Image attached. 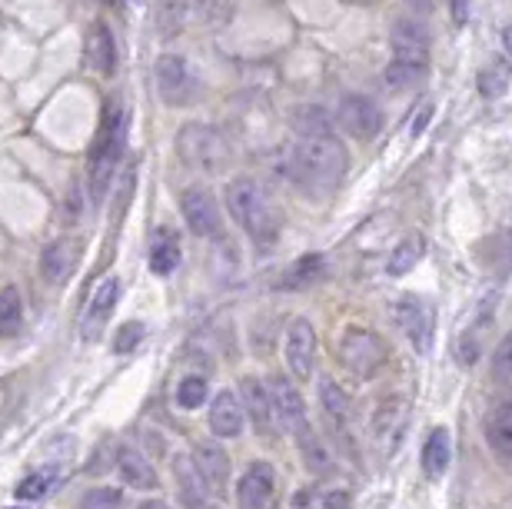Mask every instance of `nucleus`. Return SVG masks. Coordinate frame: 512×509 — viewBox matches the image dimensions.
I'll use <instances>...</instances> for the list:
<instances>
[{"label":"nucleus","instance_id":"obj_1","mask_svg":"<svg viewBox=\"0 0 512 509\" xmlns=\"http://www.w3.org/2000/svg\"><path fill=\"white\" fill-rule=\"evenodd\" d=\"M293 170L306 187L330 190L346 177V170H350V154H346V147L333 134L310 137L293 147Z\"/></svg>","mask_w":512,"mask_h":509},{"label":"nucleus","instance_id":"obj_2","mask_svg":"<svg viewBox=\"0 0 512 509\" xmlns=\"http://www.w3.org/2000/svg\"><path fill=\"white\" fill-rule=\"evenodd\" d=\"M227 210L230 217L250 233L256 243H270L280 233V213H276L273 200L256 180H233L227 187Z\"/></svg>","mask_w":512,"mask_h":509},{"label":"nucleus","instance_id":"obj_3","mask_svg":"<svg viewBox=\"0 0 512 509\" xmlns=\"http://www.w3.org/2000/svg\"><path fill=\"white\" fill-rule=\"evenodd\" d=\"M177 154L190 170L200 173H223L230 167V144L217 127L210 124H187L177 134Z\"/></svg>","mask_w":512,"mask_h":509},{"label":"nucleus","instance_id":"obj_4","mask_svg":"<svg viewBox=\"0 0 512 509\" xmlns=\"http://www.w3.org/2000/svg\"><path fill=\"white\" fill-rule=\"evenodd\" d=\"M124 137H127V114L117 107H110L104 124L97 130L94 154H90V193H94V200L104 197L107 183L114 177L117 160L124 154Z\"/></svg>","mask_w":512,"mask_h":509},{"label":"nucleus","instance_id":"obj_5","mask_svg":"<svg viewBox=\"0 0 512 509\" xmlns=\"http://www.w3.org/2000/svg\"><path fill=\"white\" fill-rule=\"evenodd\" d=\"M340 360L353 376L370 380V376H376L386 366L389 350H386L380 333L363 330V327H350L340 340Z\"/></svg>","mask_w":512,"mask_h":509},{"label":"nucleus","instance_id":"obj_6","mask_svg":"<svg viewBox=\"0 0 512 509\" xmlns=\"http://www.w3.org/2000/svg\"><path fill=\"white\" fill-rule=\"evenodd\" d=\"M393 320L396 327L403 330V337L409 340L416 353H429L433 350V337H436V310L426 297H416V293H403L393 303Z\"/></svg>","mask_w":512,"mask_h":509},{"label":"nucleus","instance_id":"obj_7","mask_svg":"<svg viewBox=\"0 0 512 509\" xmlns=\"http://www.w3.org/2000/svg\"><path fill=\"white\" fill-rule=\"evenodd\" d=\"M183 220L190 223V230L203 240H220L223 237V217L217 207V197L203 187H187L180 197Z\"/></svg>","mask_w":512,"mask_h":509},{"label":"nucleus","instance_id":"obj_8","mask_svg":"<svg viewBox=\"0 0 512 509\" xmlns=\"http://www.w3.org/2000/svg\"><path fill=\"white\" fill-rule=\"evenodd\" d=\"M157 87L170 107H187L190 100H197V77L187 60L177 54H163L157 60Z\"/></svg>","mask_w":512,"mask_h":509},{"label":"nucleus","instance_id":"obj_9","mask_svg":"<svg viewBox=\"0 0 512 509\" xmlns=\"http://www.w3.org/2000/svg\"><path fill=\"white\" fill-rule=\"evenodd\" d=\"M336 120L343 124V130L356 140H373L383 130V110L373 97L363 94H350L340 100V110H336Z\"/></svg>","mask_w":512,"mask_h":509},{"label":"nucleus","instance_id":"obj_10","mask_svg":"<svg viewBox=\"0 0 512 509\" xmlns=\"http://www.w3.org/2000/svg\"><path fill=\"white\" fill-rule=\"evenodd\" d=\"M286 366L296 380H310L316 366V330L306 317H296L286 330Z\"/></svg>","mask_w":512,"mask_h":509},{"label":"nucleus","instance_id":"obj_11","mask_svg":"<svg viewBox=\"0 0 512 509\" xmlns=\"http://www.w3.org/2000/svg\"><path fill=\"white\" fill-rule=\"evenodd\" d=\"M429 60V34L419 20H399L393 27V64H403L409 70H426Z\"/></svg>","mask_w":512,"mask_h":509},{"label":"nucleus","instance_id":"obj_12","mask_svg":"<svg viewBox=\"0 0 512 509\" xmlns=\"http://www.w3.org/2000/svg\"><path fill=\"white\" fill-rule=\"evenodd\" d=\"M406 426H409V403L399 400V396L386 400L380 410H376L373 436H376V443H380L383 456H393L399 450V443H403V436H406Z\"/></svg>","mask_w":512,"mask_h":509},{"label":"nucleus","instance_id":"obj_13","mask_svg":"<svg viewBox=\"0 0 512 509\" xmlns=\"http://www.w3.org/2000/svg\"><path fill=\"white\" fill-rule=\"evenodd\" d=\"M276 490V473L266 460H256L237 483V503L240 509H266Z\"/></svg>","mask_w":512,"mask_h":509},{"label":"nucleus","instance_id":"obj_14","mask_svg":"<svg viewBox=\"0 0 512 509\" xmlns=\"http://www.w3.org/2000/svg\"><path fill=\"white\" fill-rule=\"evenodd\" d=\"M270 400H273V413H276V423L280 430H290L296 433L300 426H306V406H303V396L296 393V386L283 376H273L270 380Z\"/></svg>","mask_w":512,"mask_h":509},{"label":"nucleus","instance_id":"obj_15","mask_svg":"<svg viewBox=\"0 0 512 509\" xmlns=\"http://www.w3.org/2000/svg\"><path fill=\"white\" fill-rule=\"evenodd\" d=\"M247 426V410H243V400L237 393L223 390L213 396L210 406V430L220 436V440H237Z\"/></svg>","mask_w":512,"mask_h":509},{"label":"nucleus","instance_id":"obj_16","mask_svg":"<svg viewBox=\"0 0 512 509\" xmlns=\"http://www.w3.org/2000/svg\"><path fill=\"white\" fill-rule=\"evenodd\" d=\"M240 400H243V410L250 413L253 426L260 430L263 436H270L276 426V413H273V400H270V386L260 383L256 376H247V380L240 383Z\"/></svg>","mask_w":512,"mask_h":509},{"label":"nucleus","instance_id":"obj_17","mask_svg":"<svg viewBox=\"0 0 512 509\" xmlns=\"http://www.w3.org/2000/svg\"><path fill=\"white\" fill-rule=\"evenodd\" d=\"M77 257H80V243L54 240L44 253H40V277H44L50 287H60V283H67V277L74 273Z\"/></svg>","mask_w":512,"mask_h":509},{"label":"nucleus","instance_id":"obj_18","mask_svg":"<svg viewBox=\"0 0 512 509\" xmlns=\"http://www.w3.org/2000/svg\"><path fill=\"white\" fill-rule=\"evenodd\" d=\"M84 60L87 67L100 77H110L117 70V44L107 24H94L87 30V44H84Z\"/></svg>","mask_w":512,"mask_h":509},{"label":"nucleus","instance_id":"obj_19","mask_svg":"<svg viewBox=\"0 0 512 509\" xmlns=\"http://www.w3.org/2000/svg\"><path fill=\"white\" fill-rule=\"evenodd\" d=\"M117 297H120V283H117V277H107L100 287L94 290V297H90V303H87V310H84V337L87 340H94L97 333H100V327L110 320V313H114V307H117Z\"/></svg>","mask_w":512,"mask_h":509},{"label":"nucleus","instance_id":"obj_20","mask_svg":"<svg viewBox=\"0 0 512 509\" xmlns=\"http://www.w3.org/2000/svg\"><path fill=\"white\" fill-rule=\"evenodd\" d=\"M486 443L499 460L512 466V403H499L486 416Z\"/></svg>","mask_w":512,"mask_h":509},{"label":"nucleus","instance_id":"obj_21","mask_svg":"<svg viewBox=\"0 0 512 509\" xmlns=\"http://www.w3.org/2000/svg\"><path fill=\"white\" fill-rule=\"evenodd\" d=\"M117 470L130 490H157V470H153L147 456L140 450H133V446H124V450L117 453Z\"/></svg>","mask_w":512,"mask_h":509},{"label":"nucleus","instance_id":"obj_22","mask_svg":"<svg viewBox=\"0 0 512 509\" xmlns=\"http://www.w3.org/2000/svg\"><path fill=\"white\" fill-rule=\"evenodd\" d=\"M173 473H177V483H180L183 500H187L193 509L207 506V500H210V483L203 480V473H200V466L193 463V456H177V460H173Z\"/></svg>","mask_w":512,"mask_h":509},{"label":"nucleus","instance_id":"obj_23","mask_svg":"<svg viewBox=\"0 0 512 509\" xmlns=\"http://www.w3.org/2000/svg\"><path fill=\"white\" fill-rule=\"evenodd\" d=\"M193 463L200 466L203 480L210 483L213 493H223L227 490V480H230V460L227 453L220 450V446L213 443H200L197 450H193Z\"/></svg>","mask_w":512,"mask_h":509},{"label":"nucleus","instance_id":"obj_24","mask_svg":"<svg viewBox=\"0 0 512 509\" xmlns=\"http://www.w3.org/2000/svg\"><path fill=\"white\" fill-rule=\"evenodd\" d=\"M150 270L157 277H167V273L177 270L180 263V237L170 227H157L150 237Z\"/></svg>","mask_w":512,"mask_h":509},{"label":"nucleus","instance_id":"obj_25","mask_svg":"<svg viewBox=\"0 0 512 509\" xmlns=\"http://www.w3.org/2000/svg\"><path fill=\"white\" fill-rule=\"evenodd\" d=\"M449 460H453V440H449V430L436 426V430L426 436V446H423V473L429 480H439V476L449 470Z\"/></svg>","mask_w":512,"mask_h":509},{"label":"nucleus","instance_id":"obj_26","mask_svg":"<svg viewBox=\"0 0 512 509\" xmlns=\"http://www.w3.org/2000/svg\"><path fill=\"white\" fill-rule=\"evenodd\" d=\"M290 127L300 134V140L330 137L333 134V117L316 104H300V107L290 110Z\"/></svg>","mask_w":512,"mask_h":509},{"label":"nucleus","instance_id":"obj_27","mask_svg":"<svg viewBox=\"0 0 512 509\" xmlns=\"http://www.w3.org/2000/svg\"><path fill=\"white\" fill-rule=\"evenodd\" d=\"M423 253H426V237L423 233H409V237H403L393 250H389L386 273L389 277H403V273H409L419 260H423Z\"/></svg>","mask_w":512,"mask_h":509},{"label":"nucleus","instance_id":"obj_28","mask_svg":"<svg viewBox=\"0 0 512 509\" xmlns=\"http://www.w3.org/2000/svg\"><path fill=\"white\" fill-rule=\"evenodd\" d=\"M326 277V260L320 257V253H310V257H300L293 263L290 270L283 273V280L276 283L280 290H303L310 287V283L323 280Z\"/></svg>","mask_w":512,"mask_h":509},{"label":"nucleus","instance_id":"obj_29","mask_svg":"<svg viewBox=\"0 0 512 509\" xmlns=\"http://www.w3.org/2000/svg\"><path fill=\"white\" fill-rule=\"evenodd\" d=\"M20 327H24V300L17 287H4L0 290V337H17Z\"/></svg>","mask_w":512,"mask_h":509},{"label":"nucleus","instance_id":"obj_30","mask_svg":"<svg viewBox=\"0 0 512 509\" xmlns=\"http://www.w3.org/2000/svg\"><path fill=\"white\" fill-rule=\"evenodd\" d=\"M293 436H296V443H300L306 470H313V473H326V470H330V453H326V446L320 443V436L313 433L310 423L300 426V430H296Z\"/></svg>","mask_w":512,"mask_h":509},{"label":"nucleus","instance_id":"obj_31","mask_svg":"<svg viewBox=\"0 0 512 509\" xmlns=\"http://www.w3.org/2000/svg\"><path fill=\"white\" fill-rule=\"evenodd\" d=\"M320 403H323L326 416L336 423H343L346 416H350V400H346V393L330 380V376H323L320 380Z\"/></svg>","mask_w":512,"mask_h":509},{"label":"nucleus","instance_id":"obj_32","mask_svg":"<svg viewBox=\"0 0 512 509\" xmlns=\"http://www.w3.org/2000/svg\"><path fill=\"white\" fill-rule=\"evenodd\" d=\"M54 483H57L54 470H37V473L24 476L14 493H17V500H40V496H47L50 490H54Z\"/></svg>","mask_w":512,"mask_h":509},{"label":"nucleus","instance_id":"obj_33","mask_svg":"<svg viewBox=\"0 0 512 509\" xmlns=\"http://www.w3.org/2000/svg\"><path fill=\"white\" fill-rule=\"evenodd\" d=\"M207 393H210V383L203 380V376H187V380L177 386V403L183 410H197V406H203V400H207Z\"/></svg>","mask_w":512,"mask_h":509},{"label":"nucleus","instance_id":"obj_34","mask_svg":"<svg viewBox=\"0 0 512 509\" xmlns=\"http://www.w3.org/2000/svg\"><path fill=\"white\" fill-rule=\"evenodd\" d=\"M509 80H512V67L499 60L496 67H489V70L479 74V90H483L486 97H499V94H506Z\"/></svg>","mask_w":512,"mask_h":509},{"label":"nucleus","instance_id":"obj_35","mask_svg":"<svg viewBox=\"0 0 512 509\" xmlns=\"http://www.w3.org/2000/svg\"><path fill=\"white\" fill-rule=\"evenodd\" d=\"M124 506V493L110 490V486H100V490H90L84 500H80V509H120Z\"/></svg>","mask_w":512,"mask_h":509},{"label":"nucleus","instance_id":"obj_36","mask_svg":"<svg viewBox=\"0 0 512 509\" xmlns=\"http://www.w3.org/2000/svg\"><path fill=\"white\" fill-rule=\"evenodd\" d=\"M147 337V330H143V323H137V320H130V323H124L120 327V333H117V340H114V350L117 353H133L140 346V340Z\"/></svg>","mask_w":512,"mask_h":509},{"label":"nucleus","instance_id":"obj_37","mask_svg":"<svg viewBox=\"0 0 512 509\" xmlns=\"http://www.w3.org/2000/svg\"><path fill=\"white\" fill-rule=\"evenodd\" d=\"M493 373H496V380H499V383L512 386V333H509V337H506L503 343H499L496 360H493Z\"/></svg>","mask_w":512,"mask_h":509},{"label":"nucleus","instance_id":"obj_38","mask_svg":"<svg viewBox=\"0 0 512 509\" xmlns=\"http://www.w3.org/2000/svg\"><path fill=\"white\" fill-rule=\"evenodd\" d=\"M429 114H433V104H419V110L413 114V124H409V134H413V137L423 134L426 124H429Z\"/></svg>","mask_w":512,"mask_h":509},{"label":"nucleus","instance_id":"obj_39","mask_svg":"<svg viewBox=\"0 0 512 509\" xmlns=\"http://www.w3.org/2000/svg\"><path fill=\"white\" fill-rule=\"evenodd\" d=\"M449 7H453V20H456L459 27H463L466 20H469V7H473V0H453Z\"/></svg>","mask_w":512,"mask_h":509},{"label":"nucleus","instance_id":"obj_40","mask_svg":"<svg viewBox=\"0 0 512 509\" xmlns=\"http://www.w3.org/2000/svg\"><path fill=\"white\" fill-rule=\"evenodd\" d=\"M326 509H346V496L340 493V496H326Z\"/></svg>","mask_w":512,"mask_h":509},{"label":"nucleus","instance_id":"obj_41","mask_svg":"<svg viewBox=\"0 0 512 509\" xmlns=\"http://www.w3.org/2000/svg\"><path fill=\"white\" fill-rule=\"evenodd\" d=\"M409 4H413L419 14H426V10H433V0H409Z\"/></svg>","mask_w":512,"mask_h":509},{"label":"nucleus","instance_id":"obj_42","mask_svg":"<svg viewBox=\"0 0 512 509\" xmlns=\"http://www.w3.org/2000/svg\"><path fill=\"white\" fill-rule=\"evenodd\" d=\"M140 509H170L163 500H147V503H140Z\"/></svg>","mask_w":512,"mask_h":509},{"label":"nucleus","instance_id":"obj_43","mask_svg":"<svg viewBox=\"0 0 512 509\" xmlns=\"http://www.w3.org/2000/svg\"><path fill=\"white\" fill-rule=\"evenodd\" d=\"M503 47L512 54V27H506V34H503Z\"/></svg>","mask_w":512,"mask_h":509},{"label":"nucleus","instance_id":"obj_44","mask_svg":"<svg viewBox=\"0 0 512 509\" xmlns=\"http://www.w3.org/2000/svg\"><path fill=\"white\" fill-rule=\"evenodd\" d=\"M100 4H107V7H117V4H120V0H100Z\"/></svg>","mask_w":512,"mask_h":509}]
</instances>
